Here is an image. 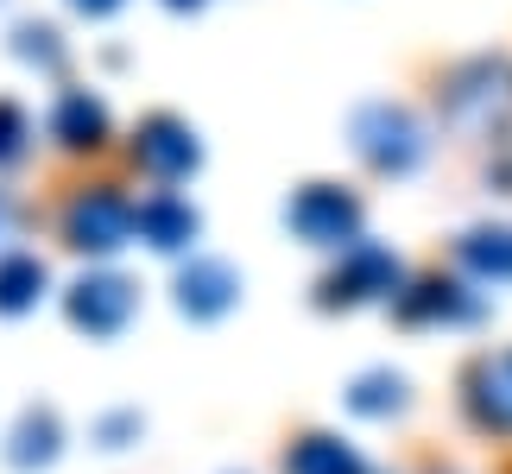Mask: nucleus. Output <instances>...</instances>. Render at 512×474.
Here are the masks:
<instances>
[{
    "instance_id": "nucleus-13",
    "label": "nucleus",
    "mask_w": 512,
    "mask_h": 474,
    "mask_svg": "<svg viewBox=\"0 0 512 474\" xmlns=\"http://www.w3.org/2000/svg\"><path fill=\"white\" fill-rule=\"evenodd\" d=\"M291 474H361V462H354L342 443H329V437H304L298 449H291Z\"/></svg>"
},
{
    "instance_id": "nucleus-17",
    "label": "nucleus",
    "mask_w": 512,
    "mask_h": 474,
    "mask_svg": "<svg viewBox=\"0 0 512 474\" xmlns=\"http://www.w3.org/2000/svg\"><path fill=\"white\" fill-rule=\"evenodd\" d=\"M13 38H19V57H38V64H57V57H64L51 26H19Z\"/></svg>"
},
{
    "instance_id": "nucleus-2",
    "label": "nucleus",
    "mask_w": 512,
    "mask_h": 474,
    "mask_svg": "<svg viewBox=\"0 0 512 474\" xmlns=\"http://www.w3.org/2000/svg\"><path fill=\"white\" fill-rule=\"evenodd\" d=\"M64 234H70V247H83V253H114L133 234V203L114 196V190H83L64 215Z\"/></svg>"
},
{
    "instance_id": "nucleus-3",
    "label": "nucleus",
    "mask_w": 512,
    "mask_h": 474,
    "mask_svg": "<svg viewBox=\"0 0 512 474\" xmlns=\"http://www.w3.org/2000/svg\"><path fill=\"white\" fill-rule=\"evenodd\" d=\"M291 228H298L310 247H342V241H354V228H361V203L336 184H310V190H298V203H291Z\"/></svg>"
},
{
    "instance_id": "nucleus-14",
    "label": "nucleus",
    "mask_w": 512,
    "mask_h": 474,
    "mask_svg": "<svg viewBox=\"0 0 512 474\" xmlns=\"http://www.w3.org/2000/svg\"><path fill=\"white\" fill-rule=\"evenodd\" d=\"M481 411L500 418V424H512V354H500V361L481 367Z\"/></svg>"
},
{
    "instance_id": "nucleus-8",
    "label": "nucleus",
    "mask_w": 512,
    "mask_h": 474,
    "mask_svg": "<svg viewBox=\"0 0 512 474\" xmlns=\"http://www.w3.org/2000/svg\"><path fill=\"white\" fill-rule=\"evenodd\" d=\"M51 133L64 146H76V152H83V146H102L108 140V108L95 102L89 89H70L64 102H57V114H51Z\"/></svg>"
},
{
    "instance_id": "nucleus-15",
    "label": "nucleus",
    "mask_w": 512,
    "mask_h": 474,
    "mask_svg": "<svg viewBox=\"0 0 512 474\" xmlns=\"http://www.w3.org/2000/svg\"><path fill=\"white\" fill-rule=\"evenodd\" d=\"M468 260L494 266V272H512V234H475V241H468Z\"/></svg>"
},
{
    "instance_id": "nucleus-10",
    "label": "nucleus",
    "mask_w": 512,
    "mask_h": 474,
    "mask_svg": "<svg viewBox=\"0 0 512 474\" xmlns=\"http://www.w3.org/2000/svg\"><path fill=\"white\" fill-rule=\"evenodd\" d=\"M45 298V260L38 253H0V316H19Z\"/></svg>"
},
{
    "instance_id": "nucleus-19",
    "label": "nucleus",
    "mask_w": 512,
    "mask_h": 474,
    "mask_svg": "<svg viewBox=\"0 0 512 474\" xmlns=\"http://www.w3.org/2000/svg\"><path fill=\"white\" fill-rule=\"evenodd\" d=\"M165 7H177V13H190V7H203V0H165Z\"/></svg>"
},
{
    "instance_id": "nucleus-18",
    "label": "nucleus",
    "mask_w": 512,
    "mask_h": 474,
    "mask_svg": "<svg viewBox=\"0 0 512 474\" xmlns=\"http://www.w3.org/2000/svg\"><path fill=\"white\" fill-rule=\"evenodd\" d=\"M70 7H76V13H89V19H102V13L121 7V0H70Z\"/></svg>"
},
{
    "instance_id": "nucleus-7",
    "label": "nucleus",
    "mask_w": 512,
    "mask_h": 474,
    "mask_svg": "<svg viewBox=\"0 0 512 474\" xmlns=\"http://www.w3.org/2000/svg\"><path fill=\"white\" fill-rule=\"evenodd\" d=\"M234 291H241V279H234L222 260H196L184 279H177V304L190 316H222L234 304Z\"/></svg>"
},
{
    "instance_id": "nucleus-9",
    "label": "nucleus",
    "mask_w": 512,
    "mask_h": 474,
    "mask_svg": "<svg viewBox=\"0 0 512 474\" xmlns=\"http://www.w3.org/2000/svg\"><path fill=\"white\" fill-rule=\"evenodd\" d=\"M133 228L146 234L152 247H190V234H196V209L190 203H177V196H152V203L133 209Z\"/></svg>"
},
{
    "instance_id": "nucleus-4",
    "label": "nucleus",
    "mask_w": 512,
    "mask_h": 474,
    "mask_svg": "<svg viewBox=\"0 0 512 474\" xmlns=\"http://www.w3.org/2000/svg\"><path fill=\"white\" fill-rule=\"evenodd\" d=\"M133 158L152 171V177H190L196 158H203V146H196V133L184 121H171V114H152V121H140V133H133Z\"/></svg>"
},
{
    "instance_id": "nucleus-16",
    "label": "nucleus",
    "mask_w": 512,
    "mask_h": 474,
    "mask_svg": "<svg viewBox=\"0 0 512 474\" xmlns=\"http://www.w3.org/2000/svg\"><path fill=\"white\" fill-rule=\"evenodd\" d=\"M19 152H26V114L13 102H0V165H13Z\"/></svg>"
},
{
    "instance_id": "nucleus-5",
    "label": "nucleus",
    "mask_w": 512,
    "mask_h": 474,
    "mask_svg": "<svg viewBox=\"0 0 512 474\" xmlns=\"http://www.w3.org/2000/svg\"><path fill=\"white\" fill-rule=\"evenodd\" d=\"M512 108V70L506 64H468L449 89V121L462 127H487Z\"/></svg>"
},
{
    "instance_id": "nucleus-6",
    "label": "nucleus",
    "mask_w": 512,
    "mask_h": 474,
    "mask_svg": "<svg viewBox=\"0 0 512 474\" xmlns=\"http://www.w3.org/2000/svg\"><path fill=\"white\" fill-rule=\"evenodd\" d=\"M70 316L83 323L89 335H114L133 316V285L114 279V272H102V279H83L70 291Z\"/></svg>"
},
{
    "instance_id": "nucleus-11",
    "label": "nucleus",
    "mask_w": 512,
    "mask_h": 474,
    "mask_svg": "<svg viewBox=\"0 0 512 474\" xmlns=\"http://www.w3.org/2000/svg\"><path fill=\"white\" fill-rule=\"evenodd\" d=\"M57 456V418L51 411H26V418L13 424V443H7V462L13 468H38Z\"/></svg>"
},
{
    "instance_id": "nucleus-20",
    "label": "nucleus",
    "mask_w": 512,
    "mask_h": 474,
    "mask_svg": "<svg viewBox=\"0 0 512 474\" xmlns=\"http://www.w3.org/2000/svg\"><path fill=\"white\" fill-rule=\"evenodd\" d=\"M7 222H13V209H7V203H0V228H7Z\"/></svg>"
},
{
    "instance_id": "nucleus-12",
    "label": "nucleus",
    "mask_w": 512,
    "mask_h": 474,
    "mask_svg": "<svg viewBox=\"0 0 512 474\" xmlns=\"http://www.w3.org/2000/svg\"><path fill=\"white\" fill-rule=\"evenodd\" d=\"M367 291H392V260H386V253H373V247L354 253L348 272H336L329 298H367Z\"/></svg>"
},
{
    "instance_id": "nucleus-1",
    "label": "nucleus",
    "mask_w": 512,
    "mask_h": 474,
    "mask_svg": "<svg viewBox=\"0 0 512 474\" xmlns=\"http://www.w3.org/2000/svg\"><path fill=\"white\" fill-rule=\"evenodd\" d=\"M354 146H361L380 171H411L424 158V133H418V121H411L405 108L367 102L361 114H354Z\"/></svg>"
}]
</instances>
